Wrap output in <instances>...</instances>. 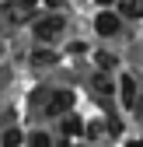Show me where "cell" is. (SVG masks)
<instances>
[{"label": "cell", "mask_w": 143, "mask_h": 147, "mask_svg": "<svg viewBox=\"0 0 143 147\" xmlns=\"http://www.w3.org/2000/svg\"><path fill=\"white\" fill-rule=\"evenodd\" d=\"M126 147H143V140H129V144H126Z\"/></svg>", "instance_id": "4fadbf2b"}, {"label": "cell", "mask_w": 143, "mask_h": 147, "mask_svg": "<svg viewBox=\"0 0 143 147\" xmlns=\"http://www.w3.org/2000/svg\"><path fill=\"white\" fill-rule=\"evenodd\" d=\"M140 116H143V105H140Z\"/></svg>", "instance_id": "5bb4252c"}, {"label": "cell", "mask_w": 143, "mask_h": 147, "mask_svg": "<svg viewBox=\"0 0 143 147\" xmlns=\"http://www.w3.org/2000/svg\"><path fill=\"white\" fill-rule=\"evenodd\" d=\"M94 28H98V35H119L122 18H119V14H112V11H101V14L94 18Z\"/></svg>", "instance_id": "6da1fadb"}, {"label": "cell", "mask_w": 143, "mask_h": 147, "mask_svg": "<svg viewBox=\"0 0 143 147\" xmlns=\"http://www.w3.org/2000/svg\"><path fill=\"white\" fill-rule=\"evenodd\" d=\"M74 109V91H56L49 98V116H66Z\"/></svg>", "instance_id": "3957f363"}, {"label": "cell", "mask_w": 143, "mask_h": 147, "mask_svg": "<svg viewBox=\"0 0 143 147\" xmlns=\"http://www.w3.org/2000/svg\"><path fill=\"white\" fill-rule=\"evenodd\" d=\"M63 133H66V137H80V133H84V123H80L77 116L66 112V116H63Z\"/></svg>", "instance_id": "5b68a950"}, {"label": "cell", "mask_w": 143, "mask_h": 147, "mask_svg": "<svg viewBox=\"0 0 143 147\" xmlns=\"http://www.w3.org/2000/svg\"><path fill=\"white\" fill-rule=\"evenodd\" d=\"M84 133L91 137V140H98V137L105 133V123H101V119H94V123H87V130H84Z\"/></svg>", "instance_id": "ba28073f"}, {"label": "cell", "mask_w": 143, "mask_h": 147, "mask_svg": "<svg viewBox=\"0 0 143 147\" xmlns=\"http://www.w3.org/2000/svg\"><path fill=\"white\" fill-rule=\"evenodd\" d=\"M94 4H98V7H108V4H115V0H94Z\"/></svg>", "instance_id": "7c38bea8"}, {"label": "cell", "mask_w": 143, "mask_h": 147, "mask_svg": "<svg viewBox=\"0 0 143 147\" xmlns=\"http://www.w3.org/2000/svg\"><path fill=\"white\" fill-rule=\"evenodd\" d=\"M133 98H136V81L133 77H122V105H133Z\"/></svg>", "instance_id": "8992f818"}, {"label": "cell", "mask_w": 143, "mask_h": 147, "mask_svg": "<svg viewBox=\"0 0 143 147\" xmlns=\"http://www.w3.org/2000/svg\"><path fill=\"white\" fill-rule=\"evenodd\" d=\"M119 18H143V0H119Z\"/></svg>", "instance_id": "277c9868"}, {"label": "cell", "mask_w": 143, "mask_h": 147, "mask_svg": "<svg viewBox=\"0 0 143 147\" xmlns=\"http://www.w3.org/2000/svg\"><path fill=\"white\" fill-rule=\"evenodd\" d=\"M59 32H63V18H42V21L35 25V35H39L42 42H52Z\"/></svg>", "instance_id": "7a4b0ae2"}, {"label": "cell", "mask_w": 143, "mask_h": 147, "mask_svg": "<svg viewBox=\"0 0 143 147\" xmlns=\"http://www.w3.org/2000/svg\"><path fill=\"white\" fill-rule=\"evenodd\" d=\"M45 4H49V7H63L66 0H45Z\"/></svg>", "instance_id": "8fae6325"}, {"label": "cell", "mask_w": 143, "mask_h": 147, "mask_svg": "<svg viewBox=\"0 0 143 147\" xmlns=\"http://www.w3.org/2000/svg\"><path fill=\"white\" fill-rule=\"evenodd\" d=\"M31 147H52V140L45 133H31Z\"/></svg>", "instance_id": "9c48e42d"}, {"label": "cell", "mask_w": 143, "mask_h": 147, "mask_svg": "<svg viewBox=\"0 0 143 147\" xmlns=\"http://www.w3.org/2000/svg\"><path fill=\"white\" fill-rule=\"evenodd\" d=\"M35 4H39V0H17V7H21V11H31Z\"/></svg>", "instance_id": "30bf717a"}, {"label": "cell", "mask_w": 143, "mask_h": 147, "mask_svg": "<svg viewBox=\"0 0 143 147\" xmlns=\"http://www.w3.org/2000/svg\"><path fill=\"white\" fill-rule=\"evenodd\" d=\"M0 147H21V130H7L4 140H0Z\"/></svg>", "instance_id": "52a82bcc"}]
</instances>
